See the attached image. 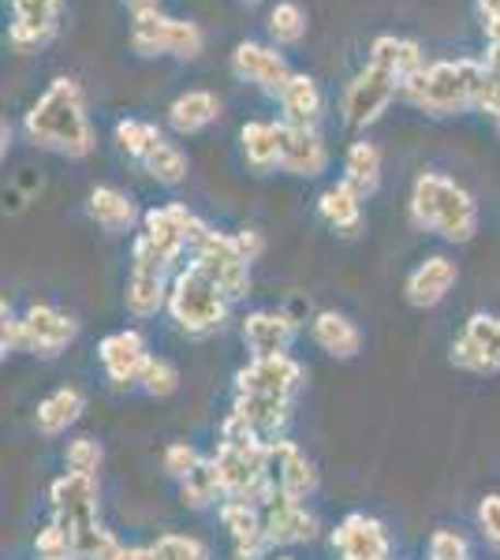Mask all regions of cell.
<instances>
[{
    "label": "cell",
    "mask_w": 500,
    "mask_h": 560,
    "mask_svg": "<svg viewBox=\"0 0 500 560\" xmlns=\"http://www.w3.org/2000/svg\"><path fill=\"white\" fill-rule=\"evenodd\" d=\"M452 366L475 377L500 374V314H470L463 322L452 345Z\"/></svg>",
    "instance_id": "8fae6325"
},
{
    "label": "cell",
    "mask_w": 500,
    "mask_h": 560,
    "mask_svg": "<svg viewBox=\"0 0 500 560\" xmlns=\"http://www.w3.org/2000/svg\"><path fill=\"white\" fill-rule=\"evenodd\" d=\"M53 520L68 530L71 553L68 560H113L120 541L102 523V493H97V478L90 475H60L49 486Z\"/></svg>",
    "instance_id": "7a4b0ae2"
},
{
    "label": "cell",
    "mask_w": 500,
    "mask_h": 560,
    "mask_svg": "<svg viewBox=\"0 0 500 560\" xmlns=\"http://www.w3.org/2000/svg\"><path fill=\"white\" fill-rule=\"evenodd\" d=\"M329 168V150H325L317 128H295L280 120V173L314 179Z\"/></svg>",
    "instance_id": "d6986e66"
},
{
    "label": "cell",
    "mask_w": 500,
    "mask_h": 560,
    "mask_svg": "<svg viewBox=\"0 0 500 560\" xmlns=\"http://www.w3.org/2000/svg\"><path fill=\"white\" fill-rule=\"evenodd\" d=\"M411 221L415 229L433 232L444 243H470L478 232V202L467 187L441 173H422L411 187Z\"/></svg>",
    "instance_id": "3957f363"
},
{
    "label": "cell",
    "mask_w": 500,
    "mask_h": 560,
    "mask_svg": "<svg viewBox=\"0 0 500 560\" xmlns=\"http://www.w3.org/2000/svg\"><path fill=\"white\" fill-rule=\"evenodd\" d=\"M147 560H209V546L195 535H161L147 546Z\"/></svg>",
    "instance_id": "74e56055"
},
{
    "label": "cell",
    "mask_w": 500,
    "mask_h": 560,
    "mask_svg": "<svg viewBox=\"0 0 500 560\" xmlns=\"http://www.w3.org/2000/svg\"><path fill=\"white\" fill-rule=\"evenodd\" d=\"M217 516H221L224 530H229V538H232V546H235V557L258 560V557L269 549L266 520H261V504H251V501H224L221 509H217Z\"/></svg>",
    "instance_id": "cb8c5ba5"
},
{
    "label": "cell",
    "mask_w": 500,
    "mask_h": 560,
    "mask_svg": "<svg viewBox=\"0 0 500 560\" xmlns=\"http://www.w3.org/2000/svg\"><path fill=\"white\" fill-rule=\"evenodd\" d=\"M299 325L292 314L284 311H251L243 318V345H247L251 359L269 355H292Z\"/></svg>",
    "instance_id": "ffe728a7"
},
{
    "label": "cell",
    "mask_w": 500,
    "mask_h": 560,
    "mask_svg": "<svg viewBox=\"0 0 500 560\" xmlns=\"http://www.w3.org/2000/svg\"><path fill=\"white\" fill-rule=\"evenodd\" d=\"M478 108L489 116V120H493V128L500 131V71H489L486 68V86H481Z\"/></svg>",
    "instance_id": "f6af8a7d"
},
{
    "label": "cell",
    "mask_w": 500,
    "mask_h": 560,
    "mask_svg": "<svg viewBox=\"0 0 500 560\" xmlns=\"http://www.w3.org/2000/svg\"><path fill=\"white\" fill-rule=\"evenodd\" d=\"M235 560H251V557H235Z\"/></svg>",
    "instance_id": "db71d44e"
},
{
    "label": "cell",
    "mask_w": 500,
    "mask_h": 560,
    "mask_svg": "<svg viewBox=\"0 0 500 560\" xmlns=\"http://www.w3.org/2000/svg\"><path fill=\"white\" fill-rule=\"evenodd\" d=\"M317 217H322L329 229L344 232V236H354V232L362 229V195L340 179V184L325 187L322 198H317Z\"/></svg>",
    "instance_id": "f1b7e54d"
},
{
    "label": "cell",
    "mask_w": 500,
    "mask_h": 560,
    "mask_svg": "<svg viewBox=\"0 0 500 560\" xmlns=\"http://www.w3.org/2000/svg\"><path fill=\"white\" fill-rule=\"evenodd\" d=\"M232 236H235V247H240V255L247 258V261H258L261 250H266V240H261V232H254V229H240V232H232Z\"/></svg>",
    "instance_id": "7dc6e473"
},
{
    "label": "cell",
    "mask_w": 500,
    "mask_h": 560,
    "mask_svg": "<svg viewBox=\"0 0 500 560\" xmlns=\"http://www.w3.org/2000/svg\"><path fill=\"white\" fill-rule=\"evenodd\" d=\"M243 4H261V0H243Z\"/></svg>",
    "instance_id": "816d5d0a"
},
{
    "label": "cell",
    "mask_w": 500,
    "mask_h": 560,
    "mask_svg": "<svg viewBox=\"0 0 500 560\" xmlns=\"http://www.w3.org/2000/svg\"><path fill=\"white\" fill-rule=\"evenodd\" d=\"M86 210L105 232H131L135 221H139V210H135L131 195H124L120 187H94Z\"/></svg>",
    "instance_id": "1f68e13d"
},
{
    "label": "cell",
    "mask_w": 500,
    "mask_h": 560,
    "mask_svg": "<svg viewBox=\"0 0 500 560\" xmlns=\"http://www.w3.org/2000/svg\"><path fill=\"white\" fill-rule=\"evenodd\" d=\"M344 184L354 187L362 198H370L381 187V150L370 139L351 142L344 153Z\"/></svg>",
    "instance_id": "836d02e7"
},
{
    "label": "cell",
    "mask_w": 500,
    "mask_h": 560,
    "mask_svg": "<svg viewBox=\"0 0 500 560\" xmlns=\"http://www.w3.org/2000/svg\"><path fill=\"white\" fill-rule=\"evenodd\" d=\"M142 388H147L150 396H158V400H165V396H172L179 388V370L168 363V359L153 355L147 374H142Z\"/></svg>",
    "instance_id": "ab89813d"
},
{
    "label": "cell",
    "mask_w": 500,
    "mask_h": 560,
    "mask_svg": "<svg viewBox=\"0 0 500 560\" xmlns=\"http://www.w3.org/2000/svg\"><path fill=\"white\" fill-rule=\"evenodd\" d=\"M481 86H486V60H438V65H426L404 86V102L430 116H460L478 108Z\"/></svg>",
    "instance_id": "277c9868"
},
{
    "label": "cell",
    "mask_w": 500,
    "mask_h": 560,
    "mask_svg": "<svg viewBox=\"0 0 500 560\" xmlns=\"http://www.w3.org/2000/svg\"><path fill=\"white\" fill-rule=\"evenodd\" d=\"M232 419L240 422V427H247L258 441L272 445V441H280V433H284L288 419H292V400H284V396L235 393Z\"/></svg>",
    "instance_id": "44dd1931"
},
{
    "label": "cell",
    "mask_w": 500,
    "mask_h": 560,
    "mask_svg": "<svg viewBox=\"0 0 500 560\" xmlns=\"http://www.w3.org/2000/svg\"><path fill=\"white\" fill-rule=\"evenodd\" d=\"M113 560H147V546H120Z\"/></svg>",
    "instance_id": "681fc988"
},
{
    "label": "cell",
    "mask_w": 500,
    "mask_h": 560,
    "mask_svg": "<svg viewBox=\"0 0 500 560\" xmlns=\"http://www.w3.org/2000/svg\"><path fill=\"white\" fill-rule=\"evenodd\" d=\"M23 135L42 150H53L60 158L83 161L94 153L97 135L86 113V94L75 79L60 75L45 86V94L23 116Z\"/></svg>",
    "instance_id": "6da1fadb"
},
{
    "label": "cell",
    "mask_w": 500,
    "mask_h": 560,
    "mask_svg": "<svg viewBox=\"0 0 500 560\" xmlns=\"http://www.w3.org/2000/svg\"><path fill=\"white\" fill-rule=\"evenodd\" d=\"M165 139V135L158 131V124L150 120H120L116 124V147H120L131 161H147L153 150H158V142Z\"/></svg>",
    "instance_id": "d590c367"
},
{
    "label": "cell",
    "mask_w": 500,
    "mask_h": 560,
    "mask_svg": "<svg viewBox=\"0 0 500 560\" xmlns=\"http://www.w3.org/2000/svg\"><path fill=\"white\" fill-rule=\"evenodd\" d=\"M83 411H86V396L79 393L75 385H63L38 404L34 427H38V433H45V438H60V433H68L83 419Z\"/></svg>",
    "instance_id": "4316f807"
},
{
    "label": "cell",
    "mask_w": 500,
    "mask_h": 560,
    "mask_svg": "<svg viewBox=\"0 0 500 560\" xmlns=\"http://www.w3.org/2000/svg\"><path fill=\"white\" fill-rule=\"evenodd\" d=\"M190 261L229 295V303H240L251 295V261L240 255L235 236H229V232H209V236L190 250Z\"/></svg>",
    "instance_id": "30bf717a"
},
{
    "label": "cell",
    "mask_w": 500,
    "mask_h": 560,
    "mask_svg": "<svg viewBox=\"0 0 500 560\" xmlns=\"http://www.w3.org/2000/svg\"><path fill=\"white\" fill-rule=\"evenodd\" d=\"M172 322L187 332V337H209V332H221L224 322H229V295L209 280L195 261L176 269L172 277V292H168V306Z\"/></svg>",
    "instance_id": "5b68a950"
},
{
    "label": "cell",
    "mask_w": 500,
    "mask_h": 560,
    "mask_svg": "<svg viewBox=\"0 0 500 560\" xmlns=\"http://www.w3.org/2000/svg\"><path fill=\"white\" fill-rule=\"evenodd\" d=\"M142 168H147V176L158 179L161 187H176V184H184V179H187L190 161H187V153L176 147V142L161 139L158 150H153L150 158L142 161Z\"/></svg>",
    "instance_id": "e575fe53"
},
{
    "label": "cell",
    "mask_w": 500,
    "mask_h": 560,
    "mask_svg": "<svg viewBox=\"0 0 500 560\" xmlns=\"http://www.w3.org/2000/svg\"><path fill=\"white\" fill-rule=\"evenodd\" d=\"M131 49L139 57H172V60H198L206 49V34L198 23L179 20V15L142 12L131 15Z\"/></svg>",
    "instance_id": "8992f818"
},
{
    "label": "cell",
    "mask_w": 500,
    "mask_h": 560,
    "mask_svg": "<svg viewBox=\"0 0 500 560\" xmlns=\"http://www.w3.org/2000/svg\"><path fill=\"white\" fill-rule=\"evenodd\" d=\"M280 113H284V124H295V128H317V120H322V86L314 83L306 71H295L292 79H288V86L280 90Z\"/></svg>",
    "instance_id": "484cf974"
},
{
    "label": "cell",
    "mask_w": 500,
    "mask_h": 560,
    "mask_svg": "<svg viewBox=\"0 0 500 560\" xmlns=\"http://www.w3.org/2000/svg\"><path fill=\"white\" fill-rule=\"evenodd\" d=\"M60 8H63V0H12V26H8L12 49L34 52L57 38Z\"/></svg>",
    "instance_id": "e0dca14e"
},
{
    "label": "cell",
    "mask_w": 500,
    "mask_h": 560,
    "mask_svg": "<svg viewBox=\"0 0 500 560\" xmlns=\"http://www.w3.org/2000/svg\"><path fill=\"white\" fill-rule=\"evenodd\" d=\"M23 329V351L42 359H57L60 351H68L79 337V322L68 311L53 303H31L20 318Z\"/></svg>",
    "instance_id": "7c38bea8"
},
{
    "label": "cell",
    "mask_w": 500,
    "mask_h": 560,
    "mask_svg": "<svg viewBox=\"0 0 500 560\" xmlns=\"http://www.w3.org/2000/svg\"><path fill=\"white\" fill-rule=\"evenodd\" d=\"M269 38L272 45H295V42H303V34H306V8L303 4H295V0H280L277 8L269 12Z\"/></svg>",
    "instance_id": "8d00e7d4"
},
{
    "label": "cell",
    "mask_w": 500,
    "mask_h": 560,
    "mask_svg": "<svg viewBox=\"0 0 500 560\" xmlns=\"http://www.w3.org/2000/svg\"><path fill=\"white\" fill-rule=\"evenodd\" d=\"M486 68L489 71H500V38L497 42H486Z\"/></svg>",
    "instance_id": "f907efd6"
},
{
    "label": "cell",
    "mask_w": 500,
    "mask_h": 560,
    "mask_svg": "<svg viewBox=\"0 0 500 560\" xmlns=\"http://www.w3.org/2000/svg\"><path fill=\"white\" fill-rule=\"evenodd\" d=\"M261 520H266L269 546H303V541L317 538L314 512L306 509V501H295V497L272 493L269 501H261Z\"/></svg>",
    "instance_id": "ac0fdd59"
},
{
    "label": "cell",
    "mask_w": 500,
    "mask_h": 560,
    "mask_svg": "<svg viewBox=\"0 0 500 560\" xmlns=\"http://www.w3.org/2000/svg\"><path fill=\"white\" fill-rule=\"evenodd\" d=\"M179 497H184L187 509H221L229 497H224V478H221V467H217L213 456H202L198 467L190 471L184 482H179Z\"/></svg>",
    "instance_id": "d6a6232c"
},
{
    "label": "cell",
    "mask_w": 500,
    "mask_h": 560,
    "mask_svg": "<svg viewBox=\"0 0 500 560\" xmlns=\"http://www.w3.org/2000/svg\"><path fill=\"white\" fill-rule=\"evenodd\" d=\"M34 549H38V557H42V560H68V553H71L68 530H63L57 520H49V523H45V527L38 530V538H34Z\"/></svg>",
    "instance_id": "60d3db41"
},
{
    "label": "cell",
    "mask_w": 500,
    "mask_h": 560,
    "mask_svg": "<svg viewBox=\"0 0 500 560\" xmlns=\"http://www.w3.org/2000/svg\"><path fill=\"white\" fill-rule=\"evenodd\" d=\"M124 4H127V12H131V15H142V12H158L161 0H124Z\"/></svg>",
    "instance_id": "c3c4849f"
},
{
    "label": "cell",
    "mask_w": 500,
    "mask_h": 560,
    "mask_svg": "<svg viewBox=\"0 0 500 560\" xmlns=\"http://www.w3.org/2000/svg\"><path fill=\"white\" fill-rule=\"evenodd\" d=\"M209 232L213 229H209L198 213H190L187 206H179V202H168V206H158V210L142 213V232L135 240H142L153 255H161L176 269V261L184 258L187 250H195Z\"/></svg>",
    "instance_id": "ba28073f"
},
{
    "label": "cell",
    "mask_w": 500,
    "mask_h": 560,
    "mask_svg": "<svg viewBox=\"0 0 500 560\" xmlns=\"http://www.w3.org/2000/svg\"><path fill=\"white\" fill-rule=\"evenodd\" d=\"M102 459H105V453L94 438H75V441H68V448H63V464H68L71 475L97 478V471H102Z\"/></svg>",
    "instance_id": "f35d334b"
},
{
    "label": "cell",
    "mask_w": 500,
    "mask_h": 560,
    "mask_svg": "<svg viewBox=\"0 0 500 560\" xmlns=\"http://www.w3.org/2000/svg\"><path fill=\"white\" fill-rule=\"evenodd\" d=\"M232 71L243 83L266 90V94L280 97V90L288 86V79L295 75L288 68L284 52H277V45H261V42H240L232 49Z\"/></svg>",
    "instance_id": "5bb4252c"
},
{
    "label": "cell",
    "mask_w": 500,
    "mask_h": 560,
    "mask_svg": "<svg viewBox=\"0 0 500 560\" xmlns=\"http://www.w3.org/2000/svg\"><path fill=\"white\" fill-rule=\"evenodd\" d=\"M306 370L299 366V359L292 355H269V359H251L247 366L235 374V393H251V396H292L303 388Z\"/></svg>",
    "instance_id": "4fadbf2b"
},
{
    "label": "cell",
    "mask_w": 500,
    "mask_h": 560,
    "mask_svg": "<svg viewBox=\"0 0 500 560\" xmlns=\"http://www.w3.org/2000/svg\"><path fill=\"white\" fill-rule=\"evenodd\" d=\"M370 60H377V65H385L388 71H396V75L404 79V86L426 68L422 45L411 38H399V34H381V38H374V45H370Z\"/></svg>",
    "instance_id": "f546056e"
},
{
    "label": "cell",
    "mask_w": 500,
    "mask_h": 560,
    "mask_svg": "<svg viewBox=\"0 0 500 560\" xmlns=\"http://www.w3.org/2000/svg\"><path fill=\"white\" fill-rule=\"evenodd\" d=\"M240 142H243V158H247V165L254 173H272V168H280V124H272V120L243 124Z\"/></svg>",
    "instance_id": "4dcf8cb0"
},
{
    "label": "cell",
    "mask_w": 500,
    "mask_h": 560,
    "mask_svg": "<svg viewBox=\"0 0 500 560\" xmlns=\"http://www.w3.org/2000/svg\"><path fill=\"white\" fill-rule=\"evenodd\" d=\"M478 530L493 549H500V493H486L478 504Z\"/></svg>",
    "instance_id": "ee69618b"
},
{
    "label": "cell",
    "mask_w": 500,
    "mask_h": 560,
    "mask_svg": "<svg viewBox=\"0 0 500 560\" xmlns=\"http://www.w3.org/2000/svg\"><path fill=\"white\" fill-rule=\"evenodd\" d=\"M475 8H478V23H481L486 42H497L500 38V0H475Z\"/></svg>",
    "instance_id": "bcb514c9"
},
{
    "label": "cell",
    "mask_w": 500,
    "mask_h": 560,
    "mask_svg": "<svg viewBox=\"0 0 500 560\" xmlns=\"http://www.w3.org/2000/svg\"><path fill=\"white\" fill-rule=\"evenodd\" d=\"M396 97H404V79L396 71H388L385 65H377V60H367V65L354 71V79L340 97L344 124L351 131H367L370 124H377L388 113V105Z\"/></svg>",
    "instance_id": "52a82bcc"
},
{
    "label": "cell",
    "mask_w": 500,
    "mask_h": 560,
    "mask_svg": "<svg viewBox=\"0 0 500 560\" xmlns=\"http://www.w3.org/2000/svg\"><path fill=\"white\" fill-rule=\"evenodd\" d=\"M97 359H102V370L113 385H142V374H147L153 355L139 329H120L108 332L97 345Z\"/></svg>",
    "instance_id": "9a60e30c"
},
{
    "label": "cell",
    "mask_w": 500,
    "mask_h": 560,
    "mask_svg": "<svg viewBox=\"0 0 500 560\" xmlns=\"http://www.w3.org/2000/svg\"><path fill=\"white\" fill-rule=\"evenodd\" d=\"M221 116V97L213 90H187L168 105V128L176 135H198Z\"/></svg>",
    "instance_id": "83f0119b"
},
{
    "label": "cell",
    "mask_w": 500,
    "mask_h": 560,
    "mask_svg": "<svg viewBox=\"0 0 500 560\" xmlns=\"http://www.w3.org/2000/svg\"><path fill=\"white\" fill-rule=\"evenodd\" d=\"M172 266L161 255H153L142 240H135L131 247V273H127L124 284V303L135 318H153L158 311L168 306V292H172Z\"/></svg>",
    "instance_id": "9c48e42d"
},
{
    "label": "cell",
    "mask_w": 500,
    "mask_h": 560,
    "mask_svg": "<svg viewBox=\"0 0 500 560\" xmlns=\"http://www.w3.org/2000/svg\"><path fill=\"white\" fill-rule=\"evenodd\" d=\"M430 560H475V557H470L467 538L444 527V530H433V538H430Z\"/></svg>",
    "instance_id": "b9f144b4"
},
{
    "label": "cell",
    "mask_w": 500,
    "mask_h": 560,
    "mask_svg": "<svg viewBox=\"0 0 500 560\" xmlns=\"http://www.w3.org/2000/svg\"><path fill=\"white\" fill-rule=\"evenodd\" d=\"M456 280H460L456 261L449 255H430L411 269V277H407V284H404V295H407V303L418 306V311H430V306L449 300Z\"/></svg>",
    "instance_id": "7402d4cb"
},
{
    "label": "cell",
    "mask_w": 500,
    "mask_h": 560,
    "mask_svg": "<svg viewBox=\"0 0 500 560\" xmlns=\"http://www.w3.org/2000/svg\"><path fill=\"white\" fill-rule=\"evenodd\" d=\"M269 475H272V490L295 497V501H306L317 490V471L314 464L299 453V445L292 441H272L269 445Z\"/></svg>",
    "instance_id": "603a6c76"
},
{
    "label": "cell",
    "mask_w": 500,
    "mask_h": 560,
    "mask_svg": "<svg viewBox=\"0 0 500 560\" xmlns=\"http://www.w3.org/2000/svg\"><path fill=\"white\" fill-rule=\"evenodd\" d=\"M198 459H202L198 448H190L187 441H176V445L165 448V471L176 478V482H184V478L198 467Z\"/></svg>",
    "instance_id": "7bdbcfd3"
},
{
    "label": "cell",
    "mask_w": 500,
    "mask_h": 560,
    "mask_svg": "<svg viewBox=\"0 0 500 560\" xmlns=\"http://www.w3.org/2000/svg\"><path fill=\"white\" fill-rule=\"evenodd\" d=\"M333 549L340 560H393V541L385 535V523L367 516V512H351L333 527Z\"/></svg>",
    "instance_id": "2e32d148"
},
{
    "label": "cell",
    "mask_w": 500,
    "mask_h": 560,
    "mask_svg": "<svg viewBox=\"0 0 500 560\" xmlns=\"http://www.w3.org/2000/svg\"><path fill=\"white\" fill-rule=\"evenodd\" d=\"M311 337L314 345L325 351V355L340 359V363H348V359H354L362 351V332L359 325H354L348 314L340 311H322L311 325Z\"/></svg>",
    "instance_id": "d4e9b609"
},
{
    "label": "cell",
    "mask_w": 500,
    "mask_h": 560,
    "mask_svg": "<svg viewBox=\"0 0 500 560\" xmlns=\"http://www.w3.org/2000/svg\"><path fill=\"white\" fill-rule=\"evenodd\" d=\"M272 560H295V557H272Z\"/></svg>",
    "instance_id": "f5cc1de1"
}]
</instances>
